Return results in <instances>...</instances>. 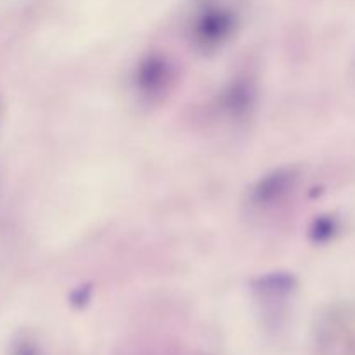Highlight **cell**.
Returning <instances> with one entry per match:
<instances>
[{"label": "cell", "mask_w": 355, "mask_h": 355, "mask_svg": "<svg viewBox=\"0 0 355 355\" xmlns=\"http://www.w3.org/2000/svg\"><path fill=\"white\" fill-rule=\"evenodd\" d=\"M232 31V21L227 16H208L200 21L196 28V40L203 49H217L227 40Z\"/></svg>", "instance_id": "3"}, {"label": "cell", "mask_w": 355, "mask_h": 355, "mask_svg": "<svg viewBox=\"0 0 355 355\" xmlns=\"http://www.w3.org/2000/svg\"><path fill=\"white\" fill-rule=\"evenodd\" d=\"M10 355H42V354L40 350H38L37 343L31 342V340L28 338H21L12 345Z\"/></svg>", "instance_id": "5"}, {"label": "cell", "mask_w": 355, "mask_h": 355, "mask_svg": "<svg viewBox=\"0 0 355 355\" xmlns=\"http://www.w3.org/2000/svg\"><path fill=\"white\" fill-rule=\"evenodd\" d=\"M295 175L293 172H276L270 177H266L263 180H260L259 187L253 193V200L259 205H269L274 201H279L288 191L291 189V184H293Z\"/></svg>", "instance_id": "4"}, {"label": "cell", "mask_w": 355, "mask_h": 355, "mask_svg": "<svg viewBox=\"0 0 355 355\" xmlns=\"http://www.w3.org/2000/svg\"><path fill=\"white\" fill-rule=\"evenodd\" d=\"M173 66L162 55H149L135 71V85L142 96L155 99L170 90L173 83Z\"/></svg>", "instance_id": "2"}, {"label": "cell", "mask_w": 355, "mask_h": 355, "mask_svg": "<svg viewBox=\"0 0 355 355\" xmlns=\"http://www.w3.org/2000/svg\"><path fill=\"white\" fill-rule=\"evenodd\" d=\"M318 355H355V304L338 305L315 329Z\"/></svg>", "instance_id": "1"}]
</instances>
